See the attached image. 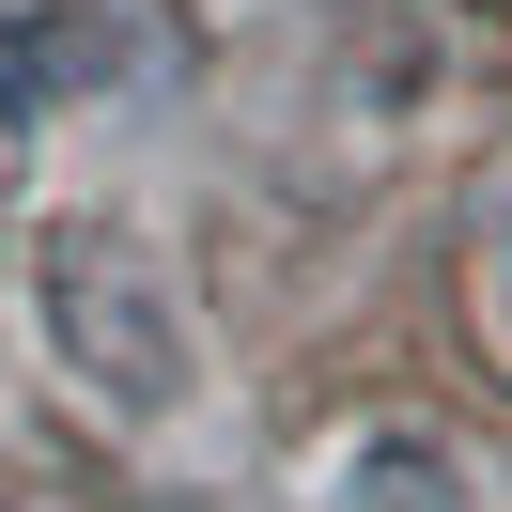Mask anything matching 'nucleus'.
Segmentation results:
<instances>
[{
	"label": "nucleus",
	"instance_id": "obj_1",
	"mask_svg": "<svg viewBox=\"0 0 512 512\" xmlns=\"http://www.w3.org/2000/svg\"><path fill=\"white\" fill-rule=\"evenodd\" d=\"M32 311H47V357H63L109 419H171L202 388L171 280L140 264V233H109V218H47L32 233Z\"/></svg>",
	"mask_w": 512,
	"mask_h": 512
},
{
	"label": "nucleus",
	"instance_id": "obj_2",
	"mask_svg": "<svg viewBox=\"0 0 512 512\" xmlns=\"http://www.w3.org/2000/svg\"><path fill=\"white\" fill-rule=\"evenodd\" d=\"M125 63V32H94V16H63V0H32V16H0V109H63L78 78Z\"/></svg>",
	"mask_w": 512,
	"mask_h": 512
},
{
	"label": "nucleus",
	"instance_id": "obj_3",
	"mask_svg": "<svg viewBox=\"0 0 512 512\" xmlns=\"http://www.w3.org/2000/svg\"><path fill=\"white\" fill-rule=\"evenodd\" d=\"M357 481H373V512H466V497H450V450H419V435H373Z\"/></svg>",
	"mask_w": 512,
	"mask_h": 512
},
{
	"label": "nucleus",
	"instance_id": "obj_4",
	"mask_svg": "<svg viewBox=\"0 0 512 512\" xmlns=\"http://www.w3.org/2000/svg\"><path fill=\"white\" fill-rule=\"evenodd\" d=\"M497 326H512V233H497Z\"/></svg>",
	"mask_w": 512,
	"mask_h": 512
}]
</instances>
